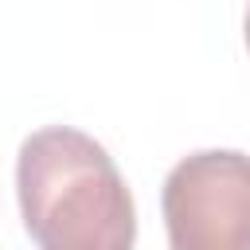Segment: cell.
I'll return each mask as SVG.
<instances>
[{
    "label": "cell",
    "instance_id": "6da1fadb",
    "mask_svg": "<svg viewBox=\"0 0 250 250\" xmlns=\"http://www.w3.org/2000/svg\"><path fill=\"white\" fill-rule=\"evenodd\" d=\"M16 195L39 250H133L137 242L125 176L82 129H35L16 156Z\"/></svg>",
    "mask_w": 250,
    "mask_h": 250
},
{
    "label": "cell",
    "instance_id": "7a4b0ae2",
    "mask_svg": "<svg viewBox=\"0 0 250 250\" xmlns=\"http://www.w3.org/2000/svg\"><path fill=\"white\" fill-rule=\"evenodd\" d=\"M172 250H250V156L203 148L184 156L160 191Z\"/></svg>",
    "mask_w": 250,
    "mask_h": 250
},
{
    "label": "cell",
    "instance_id": "3957f363",
    "mask_svg": "<svg viewBox=\"0 0 250 250\" xmlns=\"http://www.w3.org/2000/svg\"><path fill=\"white\" fill-rule=\"evenodd\" d=\"M242 27H246V47H250V8H246V23Z\"/></svg>",
    "mask_w": 250,
    "mask_h": 250
}]
</instances>
